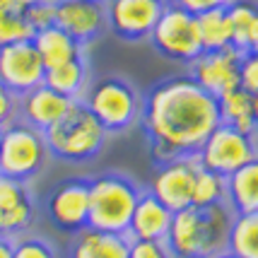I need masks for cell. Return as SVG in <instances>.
Instances as JSON below:
<instances>
[{
	"mask_svg": "<svg viewBox=\"0 0 258 258\" xmlns=\"http://www.w3.org/2000/svg\"><path fill=\"white\" fill-rule=\"evenodd\" d=\"M253 157H258L256 135L241 133L225 123L217 125L196 152V159L201 167L217 171L222 176H229L232 171L244 167Z\"/></svg>",
	"mask_w": 258,
	"mask_h": 258,
	"instance_id": "8",
	"label": "cell"
},
{
	"mask_svg": "<svg viewBox=\"0 0 258 258\" xmlns=\"http://www.w3.org/2000/svg\"><path fill=\"white\" fill-rule=\"evenodd\" d=\"M56 24L82 46L92 44L109 29L106 0H56Z\"/></svg>",
	"mask_w": 258,
	"mask_h": 258,
	"instance_id": "14",
	"label": "cell"
},
{
	"mask_svg": "<svg viewBox=\"0 0 258 258\" xmlns=\"http://www.w3.org/2000/svg\"><path fill=\"white\" fill-rule=\"evenodd\" d=\"M32 36L34 29L27 20V12L12 0H0V46L29 41Z\"/></svg>",
	"mask_w": 258,
	"mask_h": 258,
	"instance_id": "26",
	"label": "cell"
},
{
	"mask_svg": "<svg viewBox=\"0 0 258 258\" xmlns=\"http://www.w3.org/2000/svg\"><path fill=\"white\" fill-rule=\"evenodd\" d=\"M106 128L82 104L73 101L56 123L44 131L48 155L63 162H90L101 152L106 143Z\"/></svg>",
	"mask_w": 258,
	"mask_h": 258,
	"instance_id": "3",
	"label": "cell"
},
{
	"mask_svg": "<svg viewBox=\"0 0 258 258\" xmlns=\"http://www.w3.org/2000/svg\"><path fill=\"white\" fill-rule=\"evenodd\" d=\"M12 258H58L56 248L41 236L20 234L12 239Z\"/></svg>",
	"mask_w": 258,
	"mask_h": 258,
	"instance_id": "28",
	"label": "cell"
},
{
	"mask_svg": "<svg viewBox=\"0 0 258 258\" xmlns=\"http://www.w3.org/2000/svg\"><path fill=\"white\" fill-rule=\"evenodd\" d=\"M213 258H239V256H234L232 251H222V253H217V256H213Z\"/></svg>",
	"mask_w": 258,
	"mask_h": 258,
	"instance_id": "39",
	"label": "cell"
},
{
	"mask_svg": "<svg viewBox=\"0 0 258 258\" xmlns=\"http://www.w3.org/2000/svg\"><path fill=\"white\" fill-rule=\"evenodd\" d=\"M48 220L66 234H78L90 217V181L68 179L58 183L46 203Z\"/></svg>",
	"mask_w": 258,
	"mask_h": 258,
	"instance_id": "11",
	"label": "cell"
},
{
	"mask_svg": "<svg viewBox=\"0 0 258 258\" xmlns=\"http://www.w3.org/2000/svg\"><path fill=\"white\" fill-rule=\"evenodd\" d=\"M227 208L234 215L258 213V157L227 176Z\"/></svg>",
	"mask_w": 258,
	"mask_h": 258,
	"instance_id": "19",
	"label": "cell"
},
{
	"mask_svg": "<svg viewBox=\"0 0 258 258\" xmlns=\"http://www.w3.org/2000/svg\"><path fill=\"white\" fill-rule=\"evenodd\" d=\"M196 22H198V34H201V41H203V51L232 46V29H229L227 8L201 12V15H196Z\"/></svg>",
	"mask_w": 258,
	"mask_h": 258,
	"instance_id": "23",
	"label": "cell"
},
{
	"mask_svg": "<svg viewBox=\"0 0 258 258\" xmlns=\"http://www.w3.org/2000/svg\"><path fill=\"white\" fill-rule=\"evenodd\" d=\"M248 51H256L258 53V17L253 24V32H251V41H248Z\"/></svg>",
	"mask_w": 258,
	"mask_h": 258,
	"instance_id": "36",
	"label": "cell"
},
{
	"mask_svg": "<svg viewBox=\"0 0 258 258\" xmlns=\"http://www.w3.org/2000/svg\"><path fill=\"white\" fill-rule=\"evenodd\" d=\"M17 104H20V94H15L10 87L0 82V128L17 121Z\"/></svg>",
	"mask_w": 258,
	"mask_h": 258,
	"instance_id": "33",
	"label": "cell"
},
{
	"mask_svg": "<svg viewBox=\"0 0 258 258\" xmlns=\"http://www.w3.org/2000/svg\"><path fill=\"white\" fill-rule=\"evenodd\" d=\"M171 3L183 8V10H188L191 15H201V12H208V10L227 8L232 0H171Z\"/></svg>",
	"mask_w": 258,
	"mask_h": 258,
	"instance_id": "34",
	"label": "cell"
},
{
	"mask_svg": "<svg viewBox=\"0 0 258 258\" xmlns=\"http://www.w3.org/2000/svg\"><path fill=\"white\" fill-rule=\"evenodd\" d=\"M82 104L106 128V133H123L133 128L140 123L143 113V97L138 87L121 75H104L90 82Z\"/></svg>",
	"mask_w": 258,
	"mask_h": 258,
	"instance_id": "4",
	"label": "cell"
},
{
	"mask_svg": "<svg viewBox=\"0 0 258 258\" xmlns=\"http://www.w3.org/2000/svg\"><path fill=\"white\" fill-rule=\"evenodd\" d=\"M0 258H12V239L0 236Z\"/></svg>",
	"mask_w": 258,
	"mask_h": 258,
	"instance_id": "35",
	"label": "cell"
},
{
	"mask_svg": "<svg viewBox=\"0 0 258 258\" xmlns=\"http://www.w3.org/2000/svg\"><path fill=\"white\" fill-rule=\"evenodd\" d=\"M171 210L164 203H159L150 191H143L140 198L135 203L133 217H131V227H128V236L131 239H155V241H164L169 234V225H171Z\"/></svg>",
	"mask_w": 258,
	"mask_h": 258,
	"instance_id": "16",
	"label": "cell"
},
{
	"mask_svg": "<svg viewBox=\"0 0 258 258\" xmlns=\"http://www.w3.org/2000/svg\"><path fill=\"white\" fill-rule=\"evenodd\" d=\"M90 66H87V58H75V60H68L63 66L56 68H46L44 75V85L56 90L58 94H63L73 101H82L85 92L90 87Z\"/></svg>",
	"mask_w": 258,
	"mask_h": 258,
	"instance_id": "20",
	"label": "cell"
},
{
	"mask_svg": "<svg viewBox=\"0 0 258 258\" xmlns=\"http://www.w3.org/2000/svg\"><path fill=\"white\" fill-rule=\"evenodd\" d=\"M239 87L248 94H258V53L256 51H244L241 63H239Z\"/></svg>",
	"mask_w": 258,
	"mask_h": 258,
	"instance_id": "30",
	"label": "cell"
},
{
	"mask_svg": "<svg viewBox=\"0 0 258 258\" xmlns=\"http://www.w3.org/2000/svg\"><path fill=\"white\" fill-rule=\"evenodd\" d=\"M24 12H27V20H29L34 32L56 24V0H41L32 8H27Z\"/></svg>",
	"mask_w": 258,
	"mask_h": 258,
	"instance_id": "32",
	"label": "cell"
},
{
	"mask_svg": "<svg viewBox=\"0 0 258 258\" xmlns=\"http://www.w3.org/2000/svg\"><path fill=\"white\" fill-rule=\"evenodd\" d=\"M73 99H68L56 90L46 87L44 82L36 85L34 90L20 94V104H17V118L24 123L34 125L36 131L44 133L46 128L56 123L58 118L70 109Z\"/></svg>",
	"mask_w": 258,
	"mask_h": 258,
	"instance_id": "15",
	"label": "cell"
},
{
	"mask_svg": "<svg viewBox=\"0 0 258 258\" xmlns=\"http://www.w3.org/2000/svg\"><path fill=\"white\" fill-rule=\"evenodd\" d=\"M253 123H256V131H258V94L253 97Z\"/></svg>",
	"mask_w": 258,
	"mask_h": 258,
	"instance_id": "38",
	"label": "cell"
},
{
	"mask_svg": "<svg viewBox=\"0 0 258 258\" xmlns=\"http://www.w3.org/2000/svg\"><path fill=\"white\" fill-rule=\"evenodd\" d=\"M27 198H32L27 183L20 179H12V176L0 171V210L12 208V205H17V203L27 201Z\"/></svg>",
	"mask_w": 258,
	"mask_h": 258,
	"instance_id": "29",
	"label": "cell"
},
{
	"mask_svg": "<svg viewBox=\"0 0 258 258\" xmlns=\"http://www.w3.org/2000/svg\"><path fill=\"white\" fill-rule=\"evenodd\" d=\"M34 201L32 198H27V201L17 203V205H12V208H5V210H0V236H5V239H15V236L24 234L29 225L34 222Z\"/></svg>",
	"mask_w": 258,
	"mask_h": 258,
	"instance_id": "27",
	"label": "cell"
},
{
	"mask_svg": "<svg viewBox=\"0 0 258 258\" xmlns=\"http://www.w3.org/2000/svg\"><path fill=\"white\" fill-rule=\"evenodd\" d=\"M227 251L239 258H258V213H241L232 217Z\"/></svg>",
	"mask_w": 258,
	"mask_h": 258,
	"instance_id": "22",
	"label": "cell"
},
{
	"mask_svg": "<svg viewBox=\"0 0 258 258\" xmlns=\"http://www.w3.org/2000/svg\"><path fill=\"white\" fill-rule=\"evenodd\" d=\"M32 44L39 51V56H41L46 68L63 66L68 60H75V58L85 56V46L80 41H75L68 32H63L58 24H51L46 29L34 32Z\"/></svg>",
	"mask_w": 258,
	"mask_h": 258,
	"instance_id": "18",
	"label": "cell"
},
{
	"mask_svg": "<svg viewBox=\"0 0 258 258\" xmlns=\"http://www.w3.org/2000/svg\"><path fill=\"white\" fill-rule=\"evenodd\" d=\"M234 213L220 205H186L171 215L167 246L174 258H213L227 251Z\"/></svg>",
	"mask_w": 258,
	"mask_h": 258,
	"instance_id": "2",
	"label": "cell"
},
{
	"mask_svg": "<svg viewBox=\"0 0 258 258\" xmlns=\"http://www.w3.org/2000/svg\"><path fill=\"white\" fill-rule=\"evenodd\" d=\"M220 203H227V176L198 164L196 179H193L191 205L205 208V205H220Z\"/></svg>",
	"mask_w": 258,
	"mask_h": 258,
	"instance_id": "25",
	"label": "cell"
},
{
	"mask_svg": "<svg viewBox=\"0 0 258 258\" xmlns=\"http://www.w3.org/2000/svg\"><path fill=\"white\" fill-rule=\"evenodd\" d=\"M217 111H220V123L232 125L241 133L256 135V123H253V94H248L241 87L225 92L217 97Z\"/></svg>",
	"mask_w": 258,
	"mask_h": 258,
	"instance_id": "21",
	"label": "cell"
},
{
	"mask_svg": "<svg viewBox=\"0 0 258 258\" xmlns=\"http://www.w3.org/2000/svg\"><path fill=\"white\" fill-rule=\"evenodd\" d=\"M128 258H174L169 251L167 241H155V239H131V251Z\"/></svg>",
	"mask_w": 258,
	"mask_h": 258,
	"instance_id": "31",
	"label": "cell"
},
{
	"mask_svg": "<svg viewBox=\"0 0 258 258\" xmlns=\"http://www.w3.org/2000/svg\"><path fill=\"white\" fill-rule=\"evenodd\" d=\"M140 123L157 164L196 155L205 138L220 125L217 99L188 75L169 78L147 92Z\"/></svg>",
	"mask_w": 258,
	"mask_h": 258,
	"instance_id": "1",
	"label": "cell"
},
{
	"mask_svg": "<svg viewBox=\"0 0 258 258\" xmlns=\"http://www.w3.org/2000/svg\"><path fill=\"white\" fill-rule=\"evenodd\" d=\"M227 17H229V29H232V46L236 51H248L251 32L258 17V5L251 0H232L227 5Z\"/></svg>",
	"mask_w": 258,
	"mask_h": 258,
	"instance_id": "24",
	"label": "cell"
},
{
	"mask_svg": "<svg viewBox=\"0 0 258 258\" xmlns=\"http://www.w3.org/2000/svg\"><path fill=\"white\" fill-rule=\"evenodd\" d=\"M167 0H106V20L121 41H145L157 24Z\"/></svg>",
	"mask_w": 258,
	"mask_h": 258,
	"instance_id": "10",
	"label": "cell"
},
{
	"mask_svg": "<svg viewBox=\"0 0 258 258\" xmlns=\"http://www.w3.org/2000/svg\"><path fill=\"white\" fill-rule=\"evenodd\" d=\"M196 169H198L196 155H186V157H174V159H167V162H159L157 171L152 176V183H150V193L159 203H164L171 213L191 205Z\"/></svg>",
	"mask_w": 258,
	"mask_h": 258,
	"instance_id": "12",
	"label": "cell"
},
{
	"mask_svg": "<svg viewBox=\"0 0 258 258\" xmlns=\"http://www.w3.org/2000/svg\"><path fill=\"white\" fill-rule=\"evenodd\" d=\"M70 258H128L131 236L116 232H101L85 227L78 234H73Z\"/></svg>",
	"mask_w": 258,
	"mask_h": 258,
	"instance_id": "17",
	"label": "cell"
},
{
	"mask_svg": "<svg viewBox=\"0 0 258 258\" xmlns=\"http://www.w3.org/2000/svg\"><path fill=\"white\" fill-rule=\"evenodd\" d=\"M15 5H20L22 10H27V8H32V5H36V3H41V0H12Z\"/></svg>",
	"mask_w": 258,
	"mask_h": 258,
	"instance_id": "37",
	"label": "cell"
},
{
	"mask_svg": "<svg viewBox=\"0 0 258 258\" xmlns=\"http://www.w3.org/2000/svg\"><path fill=\"white\" fill-rule=\"evenodd\" d=\"M140 186L123 174H101L90 181V217L87 227L101 232L128 234Z\"/></svg>",
	"mask_w": 258,
	"mask_h": 258,
	"instance_id": "5",
	"label": "cell"
},
{
	"mask_svg": "<svg viewBox=\"0 0 258 258\" xmlns=\"http://www.w3.org/2000/svg\"><path fill=\"white\" fill-rule=\"evenodd\" d=\"M46 66L39 51L29 41H15V44L0 46V82L10 87L15 94L34 90L44 82Z\"/></svg>",
	"mask_w": 258,
	"mask_h": 258,
	"instance_id": "13",
	"label": "cell"
},
{
	"mask_svg": "<svg viewBox=\"0 0 258 258\" xmlns=\"http://www.w3.org/2000/svg\"><path fill=\"white\" fill-rule=\"evenodd\" d=\"M0 135H3V128H0Z\"/></svg>",
	"mask_w": 258,
	"mask_h": 258,
	"instance_id": "40",
	"label": "cell"
},
{
	"mask_svg": "<svg viewBox=\"0 0 258 258\" xmlns=\"http://www.w3.org/2000/svg\"><path fill=\"white\" fill-rule=\"evenodd\" d=\"M48 145L41 131L24 121H12L0 135V171L12 179L27 181L41 174L48 162Z\"/></svg>",
	"mask_w": 258,
	"mask_h": 258,
	"instance_id": "6",
	"label": "cell"
},
{
	"mask_svg": "<svg viewBox=\"0 0 258 258\" xmlns=\"http://www.w3.org/2000/svg\"><path fill=\"white\" fill-rule=\"evenodd\" d=\"M150 41L169 60L176 63H191L193 58L203 51V41L198 34V22L196 15L183 10L179 5H167L164 12L159 15L155 29L150 34Z\"/></svg>",
	"mask_w": 258,
	"mask_h": 258,
	"instance_id": "7",
	"label": "cell"
},
{
	"mask_svg": "<svg viewBox=\"0 0 258 258\" xmlns=\"http://www.w3.org/2000/svg\"><path fill=\"white\" fill-rule=\"evenodd\" d=\"M239 63L241 51H236L234 46L201 51L188 63V78L217 99L225 92L239 87Z\"/></svg>",
	"mask_w": 258,
	"mask_h": 258,
	"instance_id": "9",
	"label": "cell"
}]
</instances>
